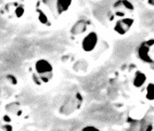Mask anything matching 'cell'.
Listing matches in <instances>:
<instances>
[{"mask_svg":"<svg viewBox=\"0 0 154 131\" xmlns=\"http://www.w3.org/2000/svg\"><path fill=\"white\" fill-rule=\"evenodd\" d=\"M35 69L39 75V79L48 82L52 78V65L47 60H39L36 62Z\"/></svg>","mask_w":154,"mask_h":131,"instance_id":"6da1fadb","label":"cell"},{"mask_svg":"<svg viewBox=\"0 0 154 131\" xmlns=\"http://www.w3.org/2000/svg\"><path fill=\"white\" fill-rule=\"evenodd\" d=\"M153 44H154V39H152V40L144 41V42H142V44L139 46V48H138V56H139V59H140L141 61H143V62H146V63H150V64H152V63L154 62V61L152 60V57L150 56V54H149L150 48H151Z\"/></svg>","mask_w":154,"mask_h":131,"instance_id":"7a4b0ae2","label":"cell"},{"mask_svg":"<svg viewBox=\"0 0 154 131\" xmlns=\"http://www.w3.org/2000/svg\"><path fill=\"white\" fill-rule=\"evenodd\" d=\"M97 44H98V35L94 32H91L88 35L86 36L85 38L82 41V47L83 50L86 52H90L96 48Z\"/></svg>","mask_w":154,"mask_h":131,"instance_id":"3957f363","label":"cell"},{"mask_svg":"<svg viewBox=\"0 0 154 131\" xmlns=\"http://www.w3.org/2000/svg\"><path fill=\"white\" fill-rule=\"evenodd\" d=\"M132 24H134V20L132 19H122L116 22L114 29L119 35H125L129 30V28L131 27Z\"/></svg>","mask_w":154,"mask_h":131,"instance_id":"277c9868","label":"cell"},{"mask_svg":"<svg viewBox=\"0 0 154 131\" xmlns=\"http://www.w3.org/2000/svg\"><path fill=\"white\" fill-rule=\"evenodd\" d=\"M75 101H76V98H69V99H67V100L65 101V103L63 104L62 108L60 109L61 114L67 115V111H69L67 108H69V114L74 112L75 107H73V106H75Z\"/></svg>","mask_w":154,"mask_h":131,"instance_id":"5b68a950","label":"cell"},{"mask_svg":"<svg viewBox=\"0 0 154 131\" xmlns=\"http://www.w3.org/2000/svg\"><path fill=\"white\" fill-rule=\"evenodd\" d=\"M146 74H143L142 72L138 71L135 74V78H134V86L136 88H140L143 86V84L146 82Z\"/></svg>","mask_w":154,"mask_h":131,"instance_id":"8992f818","label":"cell"},{"mask_svg":"<svg viewBox=\"0 0 154 131\" xmlns=\"http://www.w3.org/2000/svg\"><path fill=\"white\" fill-rule=\"evenodd\" d=\"M85 30H86V23L84 22L83 20H80V21H78V22L72 27L71 33L74 34V35H78V34H82L83 32H85Z\"/></svg>","mask_w":154,"mask_h":131,"instance_id":"52a82bcc","label":"cell"},{"mask_svg":"<svg viewBox=\"0 0 154 131\" xmlns=\"http://www.w3.org/2000/svg\"><path fill=\"white\" fill-rule=\"evenodd\" d=\"M71 2L72 1H69V0H67V1H57V3H55V6H57V10H58V13L61 14L63 13V12H65L67 9H69V7L71 6Z\"/></svg>","mask_w":154,"mask_h":131,"instance_id":"ba28073f","label":"cell"},{"mask_svg":"<svg viewBox=\"0 0 154 131\" xmlns=\"http://www.w3.org/2000/svg\"><path fill=\"white\" fill-rule=\"evenodd\" d=\"M146 98L148 100H154V84H149L146 87Z\"/></svg>","mask_w":154,"mask_h":131,"instance_id":"9c48e42d","label":"cell"},{"mask_svg":"<svg viewBox=\"0 0 154 131\" xmlns=\"http://www.w3.org/2000/svg\"><path fill=\"white\" fill-rule=\"evenodd\" d=\"M38 19H39V21H40V22L42 23V24L49 25V22H48L47 15H46V14H45L42 11H40V10L38 11Z\"/></svg>","mask_w":154,"mask_h":131,"instance_id":"30bf717a","label":"cell"},{"mask_svg":"<svg viewBox=\"0 0 154 131\" xmlns=\"http://www.w3.org/2000/svg\"><path fill=\"white\" fill-rule=\"evenodd\" d=\"M15 13H17V17H21L23 15V13H24V8H23L22 6L19 7V8L17 9V11H15Z\"/></svg>","mask_w":154,"mask_h":131,"instance_id":"8fae6325","label":"cell"},{"mask_svg":"<svg viewBox=\"0 0 154 131\" xmlns=\"http://www.w3.org/2000/svg\"><path fill=\"white\" fill-rule=\"evenodd\" d=\"M82 131H100V130L99 129L94 128V127H91V126H87V127L83 128V130Z\"/></svg>","mask_w":154,"mask_h":131,"instance_id":"7c38bea8","label":"cell"},{"mask_svg":"<svg viewBox=\"0 0 154 131\" xmlns=\"http://www.w3.org/2000/svg\"><path fill=\"white\" fill-rule=\"evenodd\" d=\"M149 3L152 5V6H154V0H149Z\"/></svg>","mask_w":154,"mask_h":131,"instance_id":"4fadbf2b","label":"cell"},{"mask_svg":"<svg viewBox=\"0 0 154 131\" xmlns=\"http://www.w3.org/2000/svg\"><path fill=\"white\" fill-rule=\"evenodd\" d=\"M151 69H153V71H154V62H153V63H152V64H151Z\"/></svg>","mask_w":154,"mask_h":131,"instance_id":"5bb4252c","label":"cell"}]
</instances>
